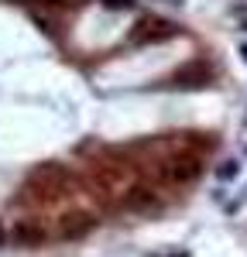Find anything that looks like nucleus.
Here are the masks:
<instances>
[{"mask_svg":"<svg viewBox=\"0 0 247 257\" xmlns=\"http://www.w3.org/2000/svg\"><path fill=\"white\" fill-rule=\"evenodd\" d=\"M199 172H203V161L192 155H182L165 165V178H172V182H192V178H199Z\"/></svg>","mask_w":247,"mask_h":257,"instance_id":"obj_1","label":"nucleus"},{"mask_svg":"<svg viewBox=\"0 0 247 257\" xmlns=\"http://www.w3.org/2000/svg\"><path fill=\"white\" fill-rule=\"evenodd\" d=\"M172 35H175V24L144 21V24H138V31H134V41H162V38H172Z\"/></svg>","mask_w":247,"mask_h":257,"instance_id":"obj_2","label":"nucleus"},{"mask_svg":"<svg viewBox=\"0 0 247 257\" xmlns=\"http://www.w3.org/2000/svg\"><path fill=\"white\" fill-rule=\"evenodd\" d=\"M237 172H240L237 161H223V165L216 168V178H220V182H230V178H237Z\"/></svg>","mask_w":247,"mask_h":257,"instance_id":"obj_3","label":"nucleus"},{"mask_svg":"<svg viewBox=\"0 0 247 257\" xmlns=\"http://www.w3.org/2000/svg\"><path fill=\"white\" fill-rule=\"evenodd\" d=\"M103 7H110V11H134V0H103Z\"/></svg>","mask_w":247,"mask_h":257,"instance_id":"obj_4","label":"nucleus"},{"mask_svg":"<svg viewBox=\"0 0 247 257\" xmlns=\"http://www.w3.org/2000/svg\"><path fill=\"white\" fill-rule=\"evenodd\" d=\"M162 4H172V7H182L185 0H162Z\"/></svg>","mask_w":247,"mask_h":257,"instance_id":"obj_5","label":"nucleus"},{"mask_svg":"<svg viewBox=\"0 0 247 257\" xmlns=\"http://www.w3.org/2000/svg\"><path fill=\"white\" fill-rule=\"evenodd\" d=\"M240 55H244V62H247V45H240Z\"/></svg>","mask_w":247,"mask_h":257,"instance_id":"obj_6","label":"nucleus"},{"mask_svg":"<svg viewBox=\"0 0 247 257\" xmlns=\"http://www.w3.org/2000/svg\"><path fill=\"white\" fill-rule=\"evenodd\" d=\"M244 31H247V21H244Z\"/></svg>","mask_w":247,"mask_h":257,"instance_id":"obj_7","label":"nucleus"}]
</instances>
